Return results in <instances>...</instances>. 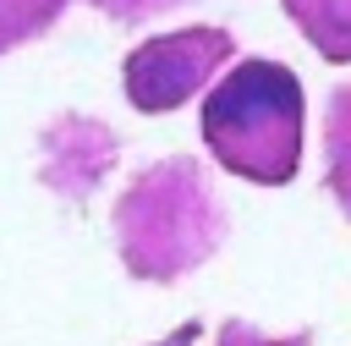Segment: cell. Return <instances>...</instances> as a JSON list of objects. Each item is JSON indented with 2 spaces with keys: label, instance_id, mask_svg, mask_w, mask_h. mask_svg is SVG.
I'll list each match as a JSON object with an SVG mask.
<instances>
[{
  "label": "cell",
  "instance_id": "6da1fadb",
  "mask_svg": "<svg viewBox=\"0 0 351 346\" xmlns=\"http://www.w3.org/2000/svg\"><path fill=\"white\" fill-rule=\"evenodd\" d=\"M203 143L258 187H285L302 165V82L274 60L230 66L203 99Z\"/></svg>",
  "mask_w": 351,
  "mask_h": 346
},
{
  "label": "cell",
  "instance_id": "8992f818",
  "mask_svg": "<svg viewBox=\"0 0 351 346\" xmlns=\"http://www.w3.org/2000/svg\"><path fill=\"white\" fill-rule=\"evenodd\" d=\"M219 346H258V341H252V335H236V330H230V335H225Z\"/></svg>",
  "mask_w": 351,
  "mask_h": 346
},
{
  "label": "cell",
  "instance_id": "7a4b0ae2",
  "mask_svg": "<svg viewBox=\"0 0 351 346\" xmlns=\"http://www.w3.org/2000/svg\"><path fill=\"white\" fill-rule=\"evenodd\" d=\"M230 55V38L219 27H186V33H165L143 49H132L126 60V93L137 110H176L186 104L208 71Z\"/></svg>",
  "mask_w": 351,
  "mask_h": 346
},
{
  "label": "cell",
  "instance_id": "277c9868",
  "mask_svg": "<svg viewBox=\"0 0 351 346\" xmlns=\"http://www.w3.org/2000/svg\"><path fill=\"white\" fill-rule=\"evenodd\" d=\"M60 5H66V0H0V55L16 49L22 38L44 33V27L60 16Z\"/></svg>",
  "mask_w": 351,
  "mask_h": 346
},
{
  "label": "cell",
  "instance_id": "3957f363",
  "mask_svg": "<svg viewBox=\"0 0 351 346\" xmlns=\"http://www.w3.org/2000/svg\"><path fill=\"white\" fill-rule=\"evenodd\" d=\"M285 16L324 60H351V0H285Z\"/></svg>",
  "mask_w": 351,
  "mask_h": 346
},
{
  "label": "cell",
  "instance_id": "5b68a950",
  "mask_svg": "<svg viewBox=\"0 0 351 346\" xmlns=\"http://www.w3.org/2000/svg\"><path fill=\"white\" fill-rule=\"evenodd\" d=\"M324 137H329V181H335V192H340V203L351 209V88L335 99V110H329V126H324Z\"/></svg>",
  "mask_w": 351,
  "mask_h": 346
}]
</instances>
